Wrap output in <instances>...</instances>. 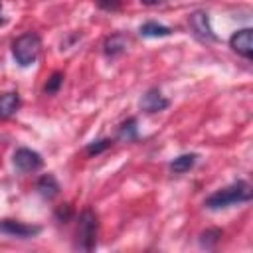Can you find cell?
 <instances>
[{"mask_svg": "<svg viewBox=\"0 0 253 253\" xmlns=\"http://www.w3.org/2000/svg\"><path fill=\"white\" fill-rule=\"evenodd\" d=\"M251 196H253L251 186L245 180H237L231 186L221 188V190L213 192L211 196H208L204 206L208 210H223V208H229V206H235V204H245V202L251 200Z\"/></svg>", "mask_w": 253, "mask_h": 253, "instance_id": "cell-1", "label": "cell"}, {"mask_svg": "<svg viewBox=\"0 0 253 253\" xmlns=\"http://www.w3.org/2000/svg\"><path fill=\"white\" fill-rule=\"evenodd\" d=\"M40 51H42V40L34 32H26V34L18 36L12 43V55H14L16 63L22 67L32 65L38 59Z\"/></svg>", "mask_w": 253, "mask_h": 253, "instance_id": "cell-2", "label": "cell"}, {"mask_svg": "<svg viewBox=\"0 0 253 253\" xmlns=\"http://www.w3.org/2000/svg\"><path fill=\"white\" fill-rule=\"evenodd\" d=\"M97 233H99V217L93 210H83L77 223V241L75 247L81 251H93L97 245Z\"/></svg>", "mask_w": 253, "mask_h": 253, "instance_id": "cell-3", "label": "cell"}, {"mask_svg": "<svg viewBox=\"0 0 253 253\" xmlns=\"http://www.w3.org/2000/svg\"><path fill=\"white\" fill-rule=\"evenodd\" d=\"M12 162H14V168H16L18 172H22V174H26V172H36V170H40V168L43 166V160H42L40 152H36V150H32V148H18V150L14 152Z\"/></svg>", "mask_w": 253, "mask_h": 253, "instance_id": "cell-4", "label": "cell"}, {"mask_svg": "<svg viewBox=\"0 0 253 253\" xmlns=\"http://www.w3.org/2000/svg\"><path fill=\"white\" fill-rule=\"evenodd\" d=\"M190 28H192V32H194L200 40H204V42H217V36L213 34V28H211V24H210L208 12H204V10L192 12V14H190Z\"/></svg>", "mask_w": 253, "mask_h": 253, "instance_id": "cell-5", "label": "cell"}, {"mask_svg": "<svg viewBox=\"0 0 253 253\" xmlns=\"http://www.w3.org/2000/svg\"><path fill=\"white\" fill-rule=\"evenodd\" d=\"M40 231H42L40 225H28L18 219H0V233H6L10 237L30 239V237H36Z\"/></svg>", "mask_w": 253, "mask_h": 253, "instance_id": "cell-6", "label": "cell"}, {"mask_svg": "<svg viewBox=\"0 0 253 253\" xmlns=\"http://www.w3.org/2000/svg\"><path fill=\"white\" fill-rule=\"evenodd\" d=\"M229 45L235 53H239L245 59L253 57V30L251 28H243L237 30L231 38H229Z\"/></svg>", "mask_w": 253, "mask_h": 253, "instance_id": "cell-7", "label": "cell"}, {"mask_svg": "<svg viewBox=\"0 0 253 253\" xmlns=\"http://www.w3.org/2000/svg\"><path fill=\"white\" fill-rule=\"evenodd\" d=\"M168 107H170V101H168L156 87L148 89V91L142 95V99H140V109H142L144 113H160V111H164V109H168Z\"/></svg>", "mask_w": 253, "mask_h": 253, "instance_id": "cell-8", "label": "cell"}, {"mask_svg": "<svg viewBox=\"0 0 253 253\" xmlns=\"http://www.w3.org/2000/svg\"><path fill=\"white\" fill-rule=\"evenodd\" d=\"M126 45H128V38H126L125 34H121V32L111 34V36L105 40V43H103V47H105V55L115 57V55L123 53V51L126 49Z\"/></svg>", "mask_w": 253, "mask_h": 253, "instance_id": "cell-9", "label": "cell"}, {"mask_svg": "<svg viewBox=\"0 0 253 253\" xmlns=\"http://www.w3.org/2000/svg\"><path fill=\"white\" fill-rule=\"evenodd\" d=\"M20 109V95L16 91L0 93V119H10Z\"/></svg>", "mask_w": 253, "mask_h": 253, "instance_id": "cell-10", "label": "cell"}, {"mask_svg": "<svg viewBox=\"0 0 253 253\" xmlns=\"http://www.w3.org/2000/svg\"><path fill=\"white\" fill-rule=\"evenodd\" d=\"M36 188H38V194L42 198H45V200H51V198H55L59 194V184H57V180H55L53 174H43L38 180V186Z\"/></svg>", "mask_w": 253, "mask_h": 253, "instance_id": "cell-11", "label": "cell"}, {"mask_svg": "<svg viewBox=\"0 0 253 253\" xmlns=\"http://www.w3.org/2000/svg\"><path fill=\"white\" fill-rule=\"evenodd\" d=\"M196 160H198V154H194V152L180 154V156H176V158L170 162V170H172L174 174H184V172H188L190 168H194Z\"/></svg>", "mask_w": 253, "mask_h": 253, "instance_id": "cell-12", "label": "cell"}, {"mask_svg": "<svg viewBox=\"0 0 253 253\" xmlns=\"http://www.w3.org/2000/svg\"><path fill=\"white\" fill-rule=\"evenodd\" d=\"M170 34H172V30L168 26H162L156 22H144L140 26V36H144V38H166Z\"/></svg>", "mask_w": 253, "mask_h": 253, "instance_id": "cell-13", "label": "cell"}, {"mask_svg": "<svg viewBox=\"0 0 253 253\" xmlns=\"http://www.w3.org/2000/svg\"><path fill=\"white\" fill-rule=\"evenodd\" d=\"M221 237H223V231H221V229H217V227H210V229L202 231V235H200V245L206 247V249H211Z\"/></svg>", "mask_w": 253, "mask_h": 253, "instance_id": "cell-14", "label": "cell"}, {"mask_svg": "<svg viewBox=\"0 0 253 253\" xmlns=\"http://www.w3.org/2000/svg\"><path fill=\"white\" fill-rule=\"evenodd\" d=\"M136 136H138V128H136V119H126L123 125H121V128H119V138H123V140H136Z\"/></svg>", "mask_w": 253, "mask_h": 253, "instance_id": "cell-15", "label": "cell"}, {"mask_svg": "<svg viewBox=\"0 0 253 253\" xmlns=\"http://www.w3.org/2000/svg\"><path fill=\"white\" fill-rule=\"evenodd\" d=\"M61 85H63V71H53V73L49 75V79H47L43 91H45L47 95H55Z\"/></svg>", "mask_w": 253, "mask_h": 253, "instance_id": "cell-16", "label": "cell"}, {"mask_svg": "<svg viewBox=\"0 0 253 253\" xmlns=\"http://www.w3.org/2000/svg\"><path fill=\"white\" fill-rule=\"evenodd\" d=\"M111 144H113V140H111V138H99V140L89 142L85 150H87V154H89V156H95V154H101L103 150H107Z\"/></svg>", "mask_w": 253, "mask_h": 253, "instance_id": "cell-17", "label": "cell"}, {"mask_svg": "<svg viewBox=\"0 0 253 253\" xmlns=\"http://www.w3.org/2000/svg\"><path fill=\"white\" fill-rule=\"evenodd\" d=\"M71 215H73V208L69 206V204H63V206H59L57 210H55V219L57 221H69L71 219Z\"/></svg>", "mask_w": 253, "mask_h": 253, "instance_id": "cell-18", "label": "cell"}, {"mask_svg": "<svg viewBox=\"0 0 253 253\" xmlns=\"http://www.w3.org/2000/svg\"><path fill=\"white\" fill-rule=\"evenodd\" d=\"M97 6L107 12H117L123 6V0H97Z\"/></svg>", "mask_w": 253, "mask_h": 253, "instance_id": "cell-19", "label": "cell"}, {"mask_svg": "<svg viewBox=\"0 0 253 253\" xmlns=\"http://www.w3.org/2000/svg\"><path fill=\"white\" fill-rule=\"evenodd\" d=\"M142 4H146V6H156V4H160L162 0H140Z\"/></svg>", "mask_w": 253, "mask_h": 253, "instance_id": "cell-20", "label": "cell"}, {"mask_svg": "<svg viewBox=\"0 0 253 253\" xmlns=\"http://www.w3.org/2000/svg\"><path fill=\"white\" fill-rule=\"evenodd\" d=\"M0 24H4V18H2V6H0Z\"/></svg>", "mask_w": 253, "mask_h": 253, "instance_id": "cell-21", "label": "cell"}]
</instances>
